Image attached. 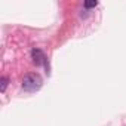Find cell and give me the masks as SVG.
I'll use <instances>...</instances> for the list:
<instances>
[{
  "label": "cell",
  "mask_w": 126,
  "mask_h": 126,
  "mask_svg": "<svg viewBox=\"0 0 126 126\" xmlns=\"http://www.w3.org/2000/svg\"><path fill=\"white\" fill-rule=\"evenodd\" d=\"M8 83H9V79L8 77H2V79H0V92H5L6 91Z\"/></svg>",
  "instance_id": "3957f363"
},
{
  "label": "cell",
  "mask_w": 126,
  "mask_h": 126,
  "mask_svg": "<svg viewBox=\"0 0 126 126\" xmlns=\"http://www.w3.org/2000/svg\"><path fill=\"white\" fill-rule=\"evenodd\" d=\"M31 59H33V64H36V65H42L46 58H45V55H43V52H42L40 49L34 47V49L31 50Z\"/></svg>",
  "instance_id": "7a4b0ae2"
},
{
  "label": "cell",
  "mask_w": 126,
  "mask_h": 126,
  "mask_svg": "<svg viewBox=\"0 0 126 126\" xmlns=\"http://www.w3.org/2000/svg\"><path fill=\"white\" fill-rule=\"evenodd\" d=\"M98 6V2L96 0H91V2H85V8L91 9V8H96Z\"/></svg>",
  "instance_id": "277c9868"
},
{
  "label": "cell",
  "mask_w": 126,
  "mask_h": 126,
  "mask_svg": "<svg viewBox=\"0 0 126 126\" xmlns=\"http://www.w3.org/2000/svg\"><path fill=\"white\" fill-rule=\"evenodd\" d=\"M43 79L37 73H27L22 77V89L27 92H36L42 88Z\"/></svg>",
  "instance_id": "6da1fadb"
}]
</instances>
